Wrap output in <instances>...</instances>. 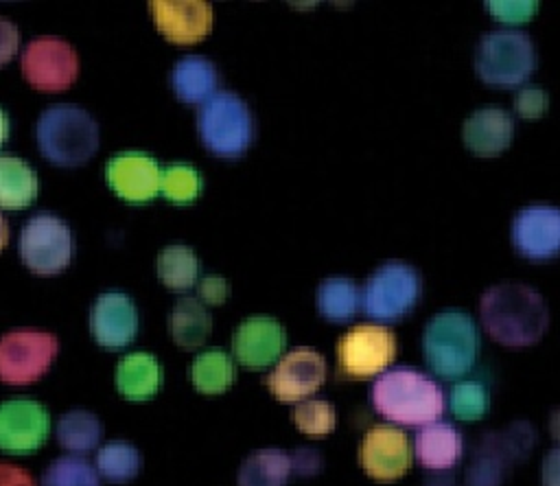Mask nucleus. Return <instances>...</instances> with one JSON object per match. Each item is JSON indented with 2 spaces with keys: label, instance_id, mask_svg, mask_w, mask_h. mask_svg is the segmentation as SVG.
I'll return each mask as SVG.
<instances>
[{
  "label": "nucleus",
  "instance_id": "1",
  "mask_svg": "<svg viewBox=\"0 0 560 486\" xmlns=\"http://www.w3.org/2000/svg\"><path fill=\"white\" fill-rule=\"evenodd\" d=\"M479 315L486 333L505 346H529L542 337L549 324L542 296L521 282H501L486 289Z\"/></svg>",
  "mask_w": 560,
  "mask_h": 486
},
{
  "label": "nucleus",
  "instance_id": "2",
  "mask_svg": "<svg viewBox=\"0 0 560 486\" xmlns=\"http://www.w3.org/2000/svg\"><path fill=\"white\" fill-rule=\"evenodd\" d=\"M372 405L392 423L424 427L444 412V394L424 372L400 366L378 374L372 385Z\"/></svg>",
  "mask_w": 560,
  "mask_h": 486
},
{
  "label": "nucleus",
  "instance_id": "3",
  "mask_svg": "<svg viewBox=\"0 0 560 486\" xmlns=\"http://www.w3.org/2000/svg\"><path fill=\"white\" fill-rule=\"evenodd\" d=\"M35 138L48 162L72 169L85 164L98 149V125L83 107L57 103L42 112Z\"/></svg>",
  "mask_w": 560,
  "mask_h": 486
},
{
  "label": "nucleus",
  "instance_id": "4",
  "mask_svg": "<svg viewBox=\"0 0 560 486\" xmlns=\"http://www.w3.org/2000/svg\"><path fill=\"white\" fill-rule=\"evenodd\" d=\"M479 350V335L475 320L457 309L435 313L422 333V352L429 368L444 377L457 379L466 374Z\"/></svg>",
  "mask_w": 560,
  "mask_h": 486
},
{
  "label": "nucleus",
  "instance_id": "5",
  "mask_svg": "<svg viewBox=\"0 0 560 486\" xmlns=\"http://www.w3.org/2000/svg\"><path fill=\"white\" fill-rule=\"evenodd\" d=\"M197 134L219 158H241L254 140V116L234 92H217L197 112Z\"/></svg>",
  "mask_w": 560,
  "mask_h": 486
},
{
  "label": "nucleus",
  "instance_id": "6",
  "mask_svg": "<svg viewBox=\"0 0 560 486\" xmlns=\"http://www.w3.org/2000/svg\"><path fill=\"white\" fill-rule=\"evenodd\" d=\"M536 66V50L523 31L499 28L481 35L475 48V70L479 79L494 88L523 83Z\"/></svg>",
  "mask_w": 560,
  "mask_h": 486
},
{
  "label": "nucleus",
  "instance_id": "7",
  "mask_svg": "<svg viewBox=\"0 0 560 486\" xmlns=\"http://www.w3.org/2000/svg\"><path fill=\"white\" fill-rule=\"evenodd\" d=\"M20 258L37 276H55L74 254V239L66 221L50 212L33 215L20 232Z\"/></svg>",
  "mask_w": 560,
  "mask_h": 486
},
{
  "label": "nucleus",
  "instance_id": "8",
  "mask_svg": "<svg viewBox=\"0 0 560 486\" xmlns=\"http://www.w3.org/2000/svg\"><path fill=\"white\" fill-rule=\"evenodd\" d=\"M420 298L418 271L400 261L381 265L361 289L363 311L381 322H392L407 315Z\"/></svg>",
  "mask_w": 560,
  "mask_h": 486
},
{
  "label": "nucleus",
  "instance_id": "9",
  "mask_svg": "<svg viewBox=\"0 0 560 486\" xmlns=\"http://www.w3.org/2000/svg\"><path fill=\"white\" fill-rule=\"evenodd\" d=\"M534 444V431L527 423H514L505 431L486 433L475 447L466 471L468 486H503L514 462L525 458Z\"/></svg>",
  "mask_w": 560,
  "mask_h": 486
},
{
  "label": "nucleus",
  "instance_id": "10",
  "mask_svg": "<svg viewBox=\"0 0 560 486\" xmlns=\"http://www.w3.org/2000/svg\"><path fill=\"white\" fill-rule=\"evenodd\" d=\"M57 337L46 331H11L0 337V381L26 385L37 381L57 355Z\"/></svg>",
  "mask_w": 560,
  "mask_h": 486
},
{
  "label": "nucleus",
  "instance_id": "11",
  "mask_svg": "<svg viewBox=\"0 0 560 486\" xmlns=\"http://www.w3.org/2000/svg\"><path fill=\"white\" fill-rule=\"evenodd\" d=\"M396 357V337L381 324H357L337 342V368L343 377L383 374Z\"/></svg>",
  "mask_w": 560,
  "mask_h": 486
},
{
  "label": "nucleus",
  "instance_id": "12",
  "mask_svg": "<svg viewBox=\"0 0 560 486\" xmlns=\"http://www.w3.org/2000/svg\"><path fill=\"white\" fill-rule=\"evenodd\" d=\"M24 79L42 92L68 90L79 74V55L61 37H35L22 53Z\"/></svg>",
  "mask_w": 560,
  "mask_h": 486
},
{
  "label": "nucleus",
  "instance_id": "13",
  "mask_svg": "<svg viewBox=\"0 0 560 486\" xmlns=\"http://www.w3.org/2000/svg\"><path fill=\"white\" fill-rule=\"evenodd\" d=\"M50 431L48 409L33 398H9L0 403V451L26 455L37 451Z\"/></svg>",
  "mask_w": 560,
  "mask_h": 486
},
{
  "label": "nucleus",
  "instance_id": "14",
  "mask_svg": "<svg viewBox=\"0 0 560 486\" xmlns=\"http://www.w3.org/2000/svg\"><path fill=\"white\" fill-rule=\"evenodd\" d=\"M326 379V359L308 346H298L280 357L271 374L267 377V387L278 401L295 403L306 401L315 394Z\"/></svg>",
  "mask_w": 560,
  "mask_h": 486
},
{
  "label": "nucleus",
  "instance_id": "15",
  "mask_svg": "<svg viewBox=\"0 0 560 486\" xmlns=\"http://www.w3.org/2000/svg\"><path fill=\"white\" fill-rule=\"evenodd\" d=\"M413 460V449L402 429L392 425H374L359 444L361 468L378 482L402 477Z\"/></svg>",
  "mask_w": 560,
  "mask_h": 486
},
{
  "label": "nucleus",
  "instance_id": "16",
  "mask_svg": "<svg viewBox=\"0 0 560 486\" xmlns=\"http://www.w3.org/2000/svg\"><path fill=\"white\" fill-rule=\"evenodd\" d=\"M160 164L142 151H122L105 164V180L109 188L131 204H144L160 195Z\"/></svg>",
  "mask_w": 560,
  "mask_h": 486
},
{
  "label": "nucleus",
  "instance_id": "17",
  "mask_svg": "<svg viewBox=\"0 0 560 486\" xmlns=\"http://www.w3.org/2000/svg\"><path fill=\"white\" fill-rule=\"evenodd\" d=\"M287 344L284 326L269 315H252L238 324L232 337L236 361L249 370H260L280 361Z\"/></svg>",
  "mask_w": 560,
  "mask_h": 486
},
{
  "label": "nucleus",
  "instance_id": "18",
  "mask_svg": "<svg viewBox=\"0 0 560 486\" xmlns=\"http://www.w3.org/2000/svg\"><path fill=\"white\" fill-rule=\"evenodd\" d=\"M512 243L527 258H551L560 254V208L532 204L512 221Z\"/></svg>",
  "mask_w": 560,
  "mask_h": 486
},
{
  "label": "nucleus",
  "instance_id": "19",
  "mask_svg": "<svg viewBox=\"0 0 560 486\" xmlns=\"http://www.w3.org/2000/svg\"><path fill=\"white\" fill-rule=\"evenodd\" d=\"M149 9L160 35L179 46L201 42L212 28V7L201 0H153Z\"/></svg>",
  "mask_w": 560,
  "mask_h": 486
},
{
  "label": "nucleus",
  "instance_id": "20",
  "mask_svg": "<svg viewBox=\"0 0 560 486\" xmlns=\"http://www.w3.org/2000/svg\"><path fill=\"white\" fill-rule=\"evenodd\" d=\"M90 333L103 348H122L138 333V311L122 291L101 293L90 311Z\"/></svg>",
  "mask_w": 560,
  "mask_h": 486
},
{
  "label": "nucleus",
  "instance_id": "21",
  "mask_svg": "<svg viewBox=\"0 0 560 486\" xmlns=\"http://www.w3.org/2000/svg\"><path fill=\"white\" fill-rule=\"evenodd\" d=\"M466 147L481 158L505 151L514 136V120L501 107H481L464 120L462 129Z\"/></svg>",
  "mask_w": 560,
  "mask_h": 486
},
{
  "label": "nucleus",
  "instance_id": "22",
  "mask_svg": "<svg viewBox=\"0 0 560 486\" xmlns=\"http://www.w3.org/2000/svg\"><path fill=\"white\" fill-rule=\"evenodd\" d=\"M413 453L418 462L431 471L451 468L459 462L464 453V436L451 423H429L416 433Z\"/></svg>",
  "mask_w": 560,
  "mask_h": 486
},
{
  "label": "nucleus",
  "instance_id": "23",
  "mask_svg": "<svg viewBox=\"0 0 560 486\" xmlns=\"http://www.w3.org/2000/svg\"><path fill=\"white\" fill-rule=\"evenodd\" d=\"M162 379L164 372L160 361L144 350L125 355L116 368V387L129 401H147L155 396L162 387Z\"/></svg>",
  "mask_w": 560,
  "mask_h": 486
},
{
  "label": "nucleus",
  "instance_id": "24",
  "mask_svg": "<svg viewBox=\"0 0 560 486\" xmlns=\"http://www.w3.org/2000/svg\"><path fill=\"white\" fill-rule=\"evenodd\" d=\"M219 72L214 63L199 55L182 57L171 72V85L179 101L190 105L206 103L212 94H217Z\"/></svg>",
  "mask_w": 560,
  "mask_h": 486
},
{
  "label": "nucleus",
  "instance_id": "25",
  "mask_svg": "<svg viewBox=\"0 0 560 486\" xmlns=\"http://www.w3.org/2000/svg\"><path fill=\"white\" fill-rule=\"evenodd\" d=\"M39 190L37 173L15 155H0V208L20 210L35 201Z\"/></svg>",
  "mask_w": 560,
  "mask_h": 486
},
{
  "label": "nucleus",
  "instance_id": "26",
  "mask_svg": "<svg viewBox=\"0 0 560 486\" xmlns=\"http://www.w3.org/2000/svg\"><path fill=\"white\" fill-rule=\"evenodd\" d=\"M291 471V455L282 449L265 447L245 458L238 468V486H287Z\"/></svg>",
  "mask_w": 560,
  "mask_h": 486
},
{
  "label": "nucleus",
  "instance_id": "27",
  "mask_svg": "<svg viewBox=\"0 0 560 486\" xmlns=\"http://www.w3.org/2000/svg\"><path fill=\"white\" fill-rule=\"evenodd\" d=\"M171 337L182 348H197L201 346L212 328V317L208 309L197 298H182L175 302L171 317Z\"/></svg>",
  "mask_w": 560,
  "mask_h": 486
},
{
  "label": "nucleus",
  "instance_id": "28",
  "mask_svg": "<svg viewBox=\"0 0 560 486\" xmlns=\"http://www.w3.org/2000/svg\"><path fill=\"white\" fill-rule=\"evenodd\" d=\"M236 370L232 357L221 348L199 352L190 363V381L201 394H221L234 383Z\"/></svg>",
  "mask_w": 560,
  "mask_h": 486
},
{
  "label": "nucleus",
  "instance_id": "29",
  "mask_svg": "<svg viewBox=\"0 0 560 486\" xmlns=\"http://www.w3.org/2000/svg\"><path fill=\"white\" fill-rule=\"evenodd\" d=\"M55 433H57V442L63 449H68L74 455H83L96 449L103 436V425L88 409H70L59 418Z\"/></svg>",
  "mask_w": 560,
  "mask_h": 486
},
{
  "label": "nucleus",
  "instance_id": "30",
  "mask_svg": "<svg viewBox=\"0 0 560 486\" xmlns=\"http://www.w3.org/2000/svg\"><path fill=\"white\" fill-rule=\"evenodd\" d=\"M158 278L173 291H188L197 285L199 261L186 245H168L158 256Z\"/></svg>",
  "mask_w": 560,
  "mask_h": 486
},
{
  "label": "nucleus",
  "instance_id": "31",
  "mask_svg": "<svg viewBox=\"0 0 560 486\" xmlns=\"http://www.w3.org/2000/svg\"><path fill=\"white\" fill-rule=\"evenodd\" d=\"M361 293L350 278H326L317 289V309L330 322H346L357 313Z\"/></svg>",
  "mask_w": 560,
  "mask_h": 486
},
{
  "label": "nucleus",
  "instance_id": "32",
  "mask_svg": "<svg viewBox=\"0 0 560 486\" xmlns=\"http://www.w3.org/2000/svg\"><path fill=\"white\" fill-rule=\"evenodd\" d=\"M140 453L133 444L125 440H112L103 444L96 453V471L101 477L114 484L129 482L138 475L140 471Z\"/></svg>",
  "mask_w": 560,
  "mask_h": 486
},
{
  "label": "nucleus",
  "instance_id": "33",
  "mask_svg": "<svg viewBox=\"0 0 560 486\" xmlns=\"http://www.w3.org/2000/svg\"><path fill=\"white\" fill-rule=\"evenodd\" d=\"M42 486H101L98 471L79 455H63L48 464Z\"/></svg>",
  "mask_w": 560,
  "mask_h": 486
},
{
  "label": "nucleus",
  "instance_id": "34",
  "mask_svg": "<svg viewBox=\"0 0 560 486\" xmlns=\"http://www.w3.org/2000/svg\"><path fill=\"white\" fill-rule=\"evenodd\" d=\"M160 193L173 204H190L201 193V175L190 164H168L162 169Z\"/></svg>",
  "mask_w": 560,
  "mask_h": 486
},
{
  "label": "nucleus",
  "instance_id": "35",
  "mask_svg": "<svg viewBox=\"0 0 560 486\" xmlns=\"http://www.w3.org/2000/svg\"><path fill=\"white\" fill-rule=\"evenodd\" d=\"M448 407L459 420H477L488 409V392L479 381H459L448 392Z\"/></svg>",
  "mask_w": 560,
  "mask_h": 486
},
{
  "label": "nucleus",
  "instance_id": "36",
  "mask_svg": "<svg viewBox=\"0 0 560 486\" xmlns=\"http://www.w3.org/2000/svg\"><path fill=\"white\" fill-rule=\"evenodd\" d=\"M293 423L302 433L326 436L335 429L337 414L335 407L324 398H306L295 405Z\"/></svg>",
  "mask_w": 560,
  "mask_h": 486
},
{
  "label": "nucleus",
  "instance_id": "37",
  "mask_svg": "<svg viewBox=\"0 0 560 486\" xmlns=\"http://www.w3.org/2000/svg\"><path fill=\"white\" fill-rule=\"evenodd\" d=\"M538 2L527 0V2H486V9L492 18H497L499 22H508V24H521L527 22L534 13H536Z\"/></svg>",
  "mask_w": 560,
  "mask_h": 486
},
{
  "label": "nucleus",
  "instance_id": "38",
  "mask_svg": "<svg viewBox=\"0 0 560 486\" xmlns=\"http://www.w3.org/2000/svg\"><path fill=\"white\" fill-rule=\"evenodd\" d=\"M514 109L523 118H538L549 109V94L540 88H523L514 96Z\"/></svg>",
  "mask_w": 560,
  "mask_h": 486
},
{
  "label": "nucleus",
  "instance_id": "39",
  "mask_svg": "<svg viewBox=\"0 0 560 486\" xmlns=\"http://www.w3.org/2000/svg\"><path fill=\"white\" fill-rule=\"evenodd\" d=\"M20 48V31L7 18H0V68L9 63Z\"/></svg>",
  "mask_w": 560,
  "mask_h": 486
},
{
  "label": "nucleus",
  "instance_id": "40",
  "mask_svg": "<svg viewBox=\"0 0 560 486\" xmlns=\"http://www.w3.org/2000/svg\"><path fill=\"white\" fill-rule=\"evenodd\" d=\"M197 291H199V298L203 302L221 304V302H225V298L230 293V287H228V280L221 278V276H206L197 285Z\"/></svg>",
  "mask_w": 560,
  "mask_h": 486
},
{
  "label": "nucleus",
  "instance_id": "41",
  "mask_svg": "<svg viewBox=\"0 0 560 486\" xmlns=\"http://www.w3.org/2000/svg\"><path fill=\"white\" fill-rule=\"evenodd\" d=\"M291 466L295 473L300 475H315L322 466V458L315 449L311 447H300L293 455H291Z\"/></svg>",
  "mask_w": 560,
  "mask_h": 486
},
{
  "label": "nucleus",
  "instance_id": "42",
  "mask_svg": "<svg viewBox=\"0 0 560 486\" xmlns=\"http://www.w3.org/2000/svg\"><path fill=\"white\" fill-rule=\"evenodd\" d=\"M0 486H37V484L26 468L18 464L0 462Z\"/></svg>",
  "mask_w": 560,
  "mask_h": 486
},
{
  "label": "nucleus",
  "instance_id": "43",
  "mask_svg": "<svg viewBox=\"0 0 560 486\" xmlns=\"http://www.w3.org/2000/svg\"><path fill=\"white\" fill-rule=\"evenodd\" d=\"M540 484L560 486V447H553L540 464Z\"/></svg>",
  "mask_w": 560,
  "mask_h": 486
},
{
  "label": "nucleus",
  "instance_id": "44",
  "mask_svg": "<svg viewBox=\"0 0 560 486\" xmlns=\"http://www.w3.org/2000/svg\"><path fill=\"white\" fill-rule=\"evenodd\" d=\"M549 431H551V438L558 442L560 447V407L553 409L551 418H549Z\"/></svg>",
  "mask_w": 560,
  "mask_h": 486
},
{
  "label": "nucleus",
  "instance_id": "45",
  "mask_svg": "<svg viewBox=\"0 0 560 486\" xmlns=\"http://www.w3.org/2000/svg\"><path fill=\"white\" fill-rule=\"evenodd\" d=\"M9 138V116L7 112L0 107V147L7 142Z\"/></svg>",
  "mask_w": 560,
  "mask_h": 486
},
{
  "label": "nucleus",
  "instance_id": "46",
  "mask_svg": "<svg viewBox=\"0 0 560 486\" xmlns=\"http://www.w3.org/2000/svg\"><path fill=\"white\" fill-rule=\"evenodd\" d=\"M7 243H9V225H7L4 217L0 215V252L7 247Z\"/></svg>",
  "mask_w": 560,
  "mask_h": 486
}]
</instances>
